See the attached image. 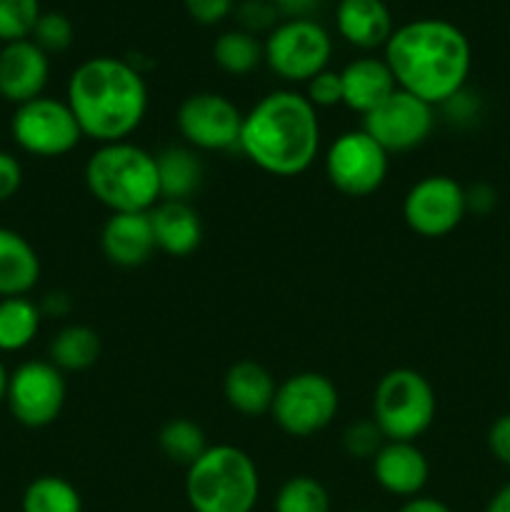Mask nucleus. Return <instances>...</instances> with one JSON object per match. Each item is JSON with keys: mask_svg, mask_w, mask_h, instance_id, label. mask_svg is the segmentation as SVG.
I'll return each instance as SVG.
<instances>
[{"mask_svg": "<svg viewBox=\"0 0 510 512\" xmlns=\"http://www.w3.org/2000/svg\"><path fill=\"white\" fill-rule=\"evenodd\" d=\"M65 103L83 138L98 145L128 140L148 113V85L135 63L113 55L83 60L68 80Z\"/></svg>", "mask_w": 510, "mask_h": 512, "instance_id": "2", "label": "nucleus"}, {"mask_svg": "<svg viewBox=\"0 0 510 512\" xmlns=\"http://www.w3.org/2000/svg\"><path fill=\"white\" fill-rule=\"evenodd\" d=\"M335 28L353 48L375 50L385 48L395 25L385 0H338Z\"/></svg>", "mask_w": 510, "mask_h": 512, "instance_id": "18", "label": "nucleus"}, {"mask_svg": "<svg viewBox=\"0 0 510 512\" xmlns=\"http://www.w3.org/2000/svg\"><path fill=\"white\" fill-rule=\"evenodd\" d=\"M155 245L170 258H188L203 243V220L188 200H160L150 210Z\"/></svg>", "mask_w": 510, "mask_h": 512, "instance_id": "20", "label": "nucleus"}, {"mask_svg": "<svg viewBox=\"0 0 510 512\" xmlns=\"http://www.w3.org/2000/svg\"><path fill=\"white\" fill-rule=\"evenodd\" d=\"M100 250L118 268H140L155 255L150 213H110L100 230Z\"/></svg>", "mask_w": 510, "mask_h": 512, "instance_id": "16", "label": "nucleus"}, {"mask_svg": "<svg viewBox=\"0 0 510 512\" xmlns=\"http://www.w3.org/2000/svg\"><path fill=\"white\" fill-rule=\"evenodd\" d=\"M38 18L40 0H0V40H28Z\"/></svg>", "mask_w": 510, "mask_h": 512, "instance_id": "30", "label": "nucleus"}, {"mask_svg": "<svg viewBox=\"0 0 510 512\" xmlns=\"http://www.w3.org/2000/svg\"><path fill=\"white\" fill-rule=\"evenodd\" d=\"M343 445L350 458L373 460L375 453L385 445V438L378 425L373 423V418H370L360 420V423H350L343 433Z\"/></svg>", "mask_w": 510, "mask_h": 512, "instance_id": "32", "label": "nucleus"}, {"mask_svg": "<svg viewBox=\"0 0 510 512\" xmlns=\"http://www.w3.org/2000/svg\"><path fill=\"white\" fill-rule=\"evenodd\" d=\"M245 158L275 178L303 175L320 153V118L305 93L273 90L243 113Z\"/></svg>", "mask_w": 510, "mask_h": 512, "instance_id": "3", "label": "nucleus"}, {"mask_svg": "<svg viewBox=\"0 0 510 512\" xmlns=\"http://www.w3.org/2000/svg\"><path fill=\"white\" fill-rule=\"evenodd\" d=\"M398 512H453L443 500L438 498H425V495H415V498L405 500L403 508Z\"/></svg>", "mask_w": 510, "mask_h": 512, "instance_id": "40", "label": "nucleus"}, {"mask_svg": "<svg viewBox=\"0 0 510 512\" xmlns=\"http://www.w3.org/2000/svg\"><path fill=\"white\" fill-rule=\"evenodd\" d=\"M385 3H388V0H385Z\"/></svg>", "mask_w": 510, "mask_h": 512, "instance_id": "44", "label": "nucleus"}, {"mask_svg": "<svg viewBox=\"0 0 510 512\" xmlns=\"http://www.w3.org/2000/svg\"><path fill=\"white\" fill-rule=\"evenodd\" d=\"M50 78V58L33 40L5 43L0 50V98L15 108L40 98Z\"/></svg>", "mask_w": 510, "mask_h": 512, "instance_id": "15", "label": "nucleus"}, {"mask_svg": "<svg viewBox=\"0 0 510 512\" xmlns=\"http://www.w3.org/2000/svg\"><path fill=\"white\" fill-rule=\"evenodd\" d=\"M40 305L30 298L0 300V353H20L40 330Z\"/></svg>", "mask_w": 510, "mask_h": 512, "instance_id": "25", "label": "nucleus"}, {"mask_svg": "<svg viewBox=\"0 0 510 512\" xmlns=\"http://www.w3.org/2000/svg\"><path fill=\"white\" fill-rule=\"evenodd\" d=\"M468 213L465 188L450 175H425L405 193L403 220L420 238H445Z\"/></svg>", "mask_w": 510, "mask_h": 512, "instance_id": "13", "label": "nucleus"}, {"mask_svg": "<svg viewBox=\"0 0 510 512\" xmlns=\"http://www.w3.org/2000/svg\"><path fill=\"white\" fill-rule=\"evenodd\" d=\"M275 390H278V383L270 370L255 360H240V363L230 365L223 380L225 400L235 413L245 415V418L268 415L273 408Z\"/></svg>", "mask_w": 510, "mask_h": 512, "instance_id": "21", "label": "nucleus"}, {"mask_svg": "<svg viewBox=\"0 0 510 512\" xmlns=\"http://www.w3.org/2000/svg\"><path fill=\"white\" fill-rule=\"evenodd\" d=\"M278 10V15H285V20L293 18H310L318 10L320 0H270Z\"/></svg>", "mask_w": 510, "mask_h": 512, "instance_id": "38", "label": "nucleus"}, {"mask_svg": "<svg viewBox=\"0 0 510 512\" xmlns=\"http://www.w3.org/2000/svg\"><path fill=\"white\" fill-rule=\"evenodd\" d=\"M438 398L423 373L413 368L388 370L373 393V423L390 443H415L435 423Z\"/></svg>", "mask_w": 510, "mask_h": 512, "instance_id": "6", "label": "nucleus"}, {"mask_svg": "<svg viewBox=\"0 0 510 512\" xmlns=\"http://www.w3.org/2000/svg\"><path fill=\"white\" fill-rule=\"evenodd\" d=\"M435 108L405 90H395L385 103L363 118V130L388 153H410L430 138Z\"/></svg>", "mask_w": 510, "mask_h": 512, "instance_id": "14", "label": "nucleus"}, {"mask_svg": "<svg viewBox=\"0 0 510 512\" xmlns=\"http://www.w3.org/2000/svg\"><path fill=\"white\" fill-rule=\"evenodd\" d=\"M158 448L170 463L190 468L210 448L205 430L188 418H173L160 428Z\"/></svg>", "mask_w": 510, "mask_h": 512, "instance_id": "28", "label": "nucleus"}, {"mask_svg": "<svg viewBox=\"0 0 510 512\" xmlns=\"http://www.w3.org/2000/svg\"><path fill=\"white\" fill-rule=\"evenodd\" d=\"M383 50L398 88L433 108L463 93L473 68L468 35L443 18H418L400 25Z\"/></svg>", "mask_w": 510, "mask_h": 512, "instance_id": "1", "label": "nucleus"}, {"mask_svg": "<svg viewBox=\"0 0 510 512\" xmlns=\"http://www.w3.org/2000/svg\"><path fill=\"white\" fill-rule=\"evenodd\" d=\"M50 363L60 373H83L90 370L100 360L103 343L100 335L90 325L70 323L58 330V335L50 343Z\"/></svg>", "mask_w": 510, "mask_h": 512, "instance_id": "24", "label": "nucleus"}, {"mask_svg": "<svg viewBox=\"0 0 510 512\" xmlns=\"http://www.w3.org/2000/svg\"><path fill=\"white\" fill-rule=\"evenodd\" d=\"M30 40L48 55L63 53L73 43V23L63 13H40Z\"/></svg>", "mask_w": 510, "mask_h": 512, "instance_id": "31", "label": "nucleus"}, {"mask_svg": "<svg viewBox=\"0 0 510 512\" xmlns=\"http://www.w3.org/2000/svg\"><path fill=\"white\" fill-rule=\"evenodd\" d=\"M160 178V200H188L203 183L200 155L188 145H170L155 155Z\"/></svg>", "mask_w": 510, "mask_h": 512, "instance_id": "23", "label": "nucleus"}, {"mask_svg": "<svg viewBox=\"0 0 510 512\" xmlns=\"http://www.w3.org/2000/svg\"><path fill=\"white\" fill-rule=\"evenodd\" d=\"M73 310V300L63 290H55V293L45 295V300L40 303V313L48 315V318H65V315Z\"/></svg>", "mask_w": 510, "mask_h": 512, "instance_id": "39", "label": "nucleus"}, {"mask_svg": "<svg viewBox=\"0 0 510 512\" xmlns=\"http://www.w3.org/2000/svg\"><path fill=\"white\" fill-rule=\"evenodd\" d=\"M20 185H23V165L15 155L0 150V203L13 198Z\"/></svg>", "mask_w": 510, "mask_h": 512, "instance_id": "37", "label": "nucleus"}, {"mask_svg": "<svg viewBox=\"0 0 510 512\" xmlns=\"http://www.w3.org/2000/svg\"><path fill=\"white\" fill-rule=\"evenodd\" d=\"M83 178L88 193L110 213H150L160 203L155 155L130 140L98 145Z\"/></svg>", "mask_w": 510, "mask_h": 512, "instance_id": "4", "label": "nucleus"}, {"mask_svg": "<svg viewBox=\"0 0 510 512\" xmlns=\"http://www.w3.org/2000/svg\"><path fill=\"white\" fill-rule=\"evenodd\" d=\"M68 398L65 373L50 360H28L10 373L8 403L10 415L25 428H48L60 418Z\"/></svg>", "mask_w": 510, "mask_h": 512, "instance_id": "11", "label": "nucleus"}, {"mask_svg": "<svg viewBox=\"0 0 510 512\" xmlns=\"http://www.w3.org/2000/svg\"><path fill=\"white\" fill-rule=\"evenodd\" d=\"M275 512H330V495L320 480L295 475L280 485L273 503Z\"/></svg>", "mask_w": 510, "mask_h": 512, "instance_id": "29", "label": "nucleus"}, {"mask_svg": "<svg viewBox=\"0 0 510 512\" xmlns=\"http://www.w3.org/2000/svg\"><path fill=\"white\" fill-rule=\"evenodd\" d=\"M373 478L385 493L410 500L423 493V488L428 485V458L415 443L385 440V445L373 458Z\"/></svg>", "mask_w": 510, "mask_h": 512, "instance_id": "17", "label": "nucleus"}, {"mask_svg": "<svg viewBox=\"0 0 510 512\" xmlns=\"http://www.w3.org/2000/svg\"><path fill=\"white\" fill-rule=\"evenodd\" d=\"M8 380H10V373L5 370L3 360H0V403H5V393H8Z\"/></svg>", "mask_w": 510, "mask_h": 512, "instance_id": "42", "label": "nucleus"}, {"mask_svg": "<svg viewBox=\"0 0 510 512\" xmlns=\"http://www.w3.org/2000/svg\"><path fill=\"white\" fill-rule=\"evenodd\" d=\"M213 60L223 73L243 78L265 63V50L258 35L248 30H225L213 43Z\"/></svg>", "mask_w": 510, "mask_h": 512, "instance_id": "26", "label": "nucleus"}, {"mask_svg": "<svg viewBox=\"0 0 510 512\" xmlns=\"http://www.w3.org/2000/svg\"><path fill=\"white\" fill-rule=\"evenodd\" d=\"M40 280V258L20 233L0 228V300L25 298Z\"/></svg>", "mask_w": 510, "mask_h": 512, "instance_id": "22", "label": "nucleus"}, {"mask_svg": "<svg viewBox=\"0 0 510 512\" xmlns=\"http://www.w3.org/2000/svg\"><path fill=\"white\" fill-rule=\"evenodd\" d=\"M278 10L270 0H245L238 8V20L240 30H248V33L258 35L263 30H273L278 25Z\"/></svg>", "mask_w": 510, "mask_h": 512, "instance_id": "34", "label": "nucleus"}, {"mask_svg": "<svg viewBox=\"0 0 510 512\" xmlns=\"http://www.w3.org/2000/svg\"><path fill=\"white\" fill-rule=\"evenodd\" d=\"M305 98L310 100L315 110L318 108H335L343 105V83H340V70L325 68L315 78L305 83Z\"/></svg>", "mask_w": 510, "mask_h": 512, "instance_id": "33", "label": "nucleus"}, {"mask_svg": "<svg viewBox=\"0 0 510 512\" xmlns=\"http://www.w3.org/2000/svg\"><path fill=\"white\" fill-rule=\"evenodd\" d=\"M485 512H510V483L495 490V495L485 505Z\"/></svg>", "mask_w": 510, "mask_h": 512, "instance_id": "41", "label": "nucleus"}, {"mask_svg": "<svg viewBox=\"0 0 510 512\" xmlns=\"http://www.w3.org/2000/svg\"><path fill=\"white\" fill-rule=\"evenodd\" d=\"M388 170L390 153L363 128L338 135L325 153V178L348 198H368L378 193L388 180Z\"/></svg>", "mask_w": 510, "mask_h": 512, "instance_id": "10", "label": "nucleus"}, {"mask_svg": "<svg viewBox=\"0 0 510 512\" xmlns=\"http://www.w3.org/2000/svg\"><path fill=\"white\" fill-rule=\"evenodd\" d=\"M340 83H343V105L363 118L398 90L388 63L383 58H373V55L350 60L340 70Z\"/></svg>", "mask_w": 510, "mask_h": 512, "instance_id": "19", "label": "nucleus"}, {"mask_svg": "<svg viewBox=\"0 0 510 512\" xmlns=\"http://www.w3.org/2000/svg\"><path fill=\"white\" fill-rule=\"evenodd\" d=\"M183 5L200 25H218L233 13V0H183Z\"/></svg>", "mask_w": 510, "mask_h": 512, "instance_id": "35", "label": "nucleus"}, {"mask_svg": "<svg viewBox=\"0 0 510 512\" xmlns=\"http://www.w3.org/2000/svg\"><path fill=\"white\" fill-rule=\"evenodd\" d=\"M353 512H370V510H353Z\"/></svg>", "mask_w": 510, "mask_h": 512, "instance_id": "43", "label": "nucleus"}, {"mask_svg": "<svg viewBox=\"0 0 510 512\" xmlns=\"http://www.w3.org/2000/svg\"><path fill=\"white\" fill-rule=\"evenodd\" d=\"M175 125L188 148L223 153L238 148L243 113L230 98L220 93H193L178 105Z\"/></svg>", "mask_w": 510, "mask_h": 512, "instance_id": "12", "label": "nucleus"}, {"mask_svg": "<svg viewBox=\"0 0 510 512\" xmlns=\"http://www.w3.org/2000/svg\"><path fill=\"white\" fill-rule=\"evenodd\" d=\"M338 408L340 395L333 380L305 370L278 385L270 418L290 438H313L333 423Z\"/></svg>", "mask_w": 510, "mask_h": 512, "instance_id": "7", "label": "nucleus"}, {"mask_svg": "<svg viewBox=\"0 0 510 512\" xmlns=\"http://www.w3.org/2000/svg\"><path fill=\"white\" fill-rule=\"evenodd\" d=\"M10 133L18 148L35 158H63L83 140L70 105L48 95L18 105L10 120Z\"/></svg>", "mask_w": 510, "mask_h": 512, "instance_id": "9", "label": "nucleus"}, {"mask_svg": "<svg viewBox=\"0 0 510 512\" xmlns=\"http://www.w3.org/2000/svg\"><path fill=\"white\" fill-rule=\"evenodd\" d=\"M23 512H83V498L70 480L60 475H40L25 488Z\"/></svg>", "mask_w": 510, "mask_h": 512, "instance_id": "27", "label": "nucleus"}, {"mask_svg": "<svg viewBox=\"0 0 510 512\" xmlns=\"http://www.w3.org/2000/svg\"><path fill=\"white\" fill-rule=\"evenodd\" d=\"M265 65L285 83H308L323 73L333 55L330 33L313 18L283 20L263 43Z\"/></svg>", "mask_w": 510, "mask_h": 512, "instance_id": "8", "label": "nucleus"}, {"mask_svg": "<svg viewBox=\"0 0 510 512\" xmlns=\"http://www.w3.org/2000/svg\"><path fill=\"white\" fill-rule=\"evenodd\" d=\"M488 450L498 463L510 468V413L495 418L488 430Z\"/></svg>", "mask_w": 510, "mask_h": 512, "instance_id": "36", "label": "nucleus"}, {"mask_svg": "<svg viewBox=\"0 0 510 512\" xmlns=\"http://www.w3.org/2000/svg\"><path fill=\"white\" fill-rule=\"evenodd\" d=\"M258 498V465L243 448L210 445L185 468V500L193 512H253Z\"/></svg>", "mask_w": 510, "mask_h": 512, "instance_id": "5", "label": "nucleus"}]
</instances>
